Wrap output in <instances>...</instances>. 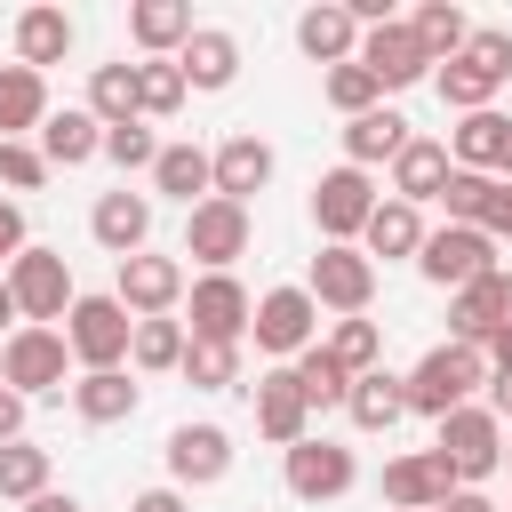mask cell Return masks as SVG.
<instances>
[{
    "mask_svg": "<svg viewBox=\"0 0 512 512\" xmlns=\"http://www.w3.org/2000/svg\"><path fill=\"white\" fill-rule=\"evenodd\" d=\"M248 320H256V296L240 288V272H200L184 288V336L192 344H248Z\"/></svg>",
    "mask_w": 512,
    "mask_h": 512,
    "instance_id": "cell-7",
    "label": "cell"
},
{
    "mask_svg": "<svg viewBox=\"0 0 512 512\" xmlns=\"http://www.w3.org/2000/svg\"><path fill=\"white\" fill-rule=\"evenodd\" d=\"M408 32H416V48L432 56V72H440L448 56H464V48H472V16H464L456 0H424V8L408 16Z\"/></svg>",
    "mask_w": 512,
    "mask_h": 512,
    "instance_id": "cell-35",
    "label": "cell"
},
{
    "mask_svg": "<svg viewBox=\"0 0 512 512\" xmlns=\"http://www.w3.org/2000/svg\"><path fill=\"white\" fill-rule=\"evenodd\" d=\"M24 248H32V232H24V208H16V200H0V272H8Z\"/></svg>",
    "mask_w": 512,
    "mask_h": 512,
    "instance_id": "cell-47",
    "label": "cell"
},
{
    "mask_svg": "<svg viewBox=\"0 0 512 512\" xmlns=\"http://www.w3.org/2000/svg\"><path fill=\"white\" fill-rule=\"evenodd\" d=\"M480 232H488L496 248L512 240V184H496V200H488V224H480Z\"/></svg>",
    "mask_w": 512,
    "mask_h": 512,
    "instance_id": "cell-50",
    "label": "cell"
},
{
    "mask_svg": "<svg viewBox=\"0 0 512 512\" xmlns=\"http://www.w3.org/2000/svg\"><path fill=\"white\" fill-rule=\"evenodd\" d=\"M440 512H504V504H496V496H480V488H456Z\"/></svg>",
    "mask_w": 512,
    "mask_h": 512,
    "instance_id": "cell-52",
    "label": "cell"
},
{
    "mask_svg": "<svg viewBox=\"0 0 512 512\" xmlns=\"http://www.w3.org/2000/svg\"><path fill=\"white\" fill-rule=\"evenodd\" d=\"M8 296H16V312H24V328H64V312L80 304V288H72V264H64V248H24L8 272Z\"/></svg>",
    "mask_w": 512,
    "mask_h": 512,
    "instance_id": "cell-4",
    "label": "cell"
},
{
    "mask_svg": "<svg viewBox=\"0 0 512 512\" xmlns=\"http://www.w3.org/2000/svg\"><path fill=\"white\" fill-rule=\"evenodd\" d=\"M408 416H456V408H472L480 392H488V352H472V344H432L408 376Z\"/></svg>",
    "mask_w": 512,
    "mask_h": 512,
    "instance_id": "cell-1",
    "label": "cell"
},
{
    "mask_svg": "<svg viewBox=\"0 0 512 512\" xmlns=\"http://www.w3.org/2000/svg\"><path fill=\"white\" fill-rule=\"evenodd\" d=\"M424 232H432V224H424V208H408V200H392V192H384V200H376V216H368V232H360V256H368V264H400V256L416 264V256H424Z\"/></svg>",
    "mask_w": 512,
    "mask_h": 512,
    "instance_id": "cell-23",
    "label": "cell"
},
{
    "mask_svg": "<svg viewBox=\"0 0 512 512\" xmlns=\"http://www.w3.org/2000/svg\"><path fill=\"white\" fill-rule=\"evenodd\" d=\"M0 384L24 392V400H64L72 392V344H64V328H8Z\"/></svg>",
    "mask_w": 512,
    "mask_h": 512,
    "instance_id": "cell-3",
    "label": "cell"
},
{
    "mask_svg": "<svg viewBox=\"0 0 512 512\" xmlns=\"http://www.w3.org/2000/svg\"><path fill=\"white\" fill-rule=\"evenodd\" d=\"M384 96H400V88H416V80H432V56L416 48V32H408V16H392V24H368L360 32V56H352Z\"/></svg>",
    "mask_w": 512,
    "mask_h": 512,
    "instance_id": "cell-14",
    "label": "cell"
},
{
    "mask_svg": "<svg viewBox=\"0 0 512 512\" xmlns=\"http://www.w3.org/2000/svg\"><path fill=\"white\" fill-rule=\"evenodd\" d=\"M160 464H168V488H216L224 472H232V432L224 424H176L168 432V448H160Z\"/></svg>",
    "mask_w": 512,
    "mask_h": 512,
    "instance_id": "cell-16",
    "label": "cell"
},
{
    "mask_svg": "<svg viewBox=\"0 0 512 512\" xmlns=\"http://www.w3.org/2000/svg\"><path fill=\"white\" fill-rule=\"evenodd\" d=\"M184 352H192V336H184V320H136V344H128V368H136V376H176V368H184Z\"/></svg>",
    "mask_w": 512,
    "mask_h": 512,
    "instance_id": "cell-37",
    "label": "cell"
},
{
    "mask_svg": "<svg viewBox=\"0 0 512 512\" xmlns=\"http://www.w3.org/2000/svg\"><path fill=\"white\" fill-rule=\"evenodd\" d=\"M48 488H56L48 448H40V440H8V448H0V496H8V504H32V496H48Z\"/></svg>",
    "mask_w": 512,
    "mask_h": 512,
    "instance_id": "cell-38",
    "label": "cell"
},
{
    "mask_svg": "<svg viewBox=\"0 0 512 512\" xmlns=\"http://www.w3.org/2000/svg\"><path fill=\"white\" fill-rule=\"evenodd\" d=\"M184 288H192V280H184L176 256H152V248H144V256L112 264V296H120L136 320H176V312H184Z\"/></svg>",
    "mask_w": 512,
    "mask_h": 512,
    "instance_id": "cell-13",
    "label": "cell"
},
{
    "mask_svg": "<svg viewBox=\"0 0 512 512\" xmlns=\"http://www.w3.org/2000/svg\"><path fill=\"white\" fill-rule=\"evenodd\" d=\"M504 80H512V32H488V24H472V48L432 72V88H440L448 112H496Z\"/></svg>",
    "mask_w": 512,
    "mask_h": 512,
    "instance_id": "cell-2",
    "label": "cell"
},
{
    "mask_svg": "<svg viewBox=\"0 0 512 512\" xmlns=\"http://www.w3.org/2000/svg\"><path fill=\"white\" fill-rule=\"evenodd\" d=\"M8 40H16V64H24V72H48V64L72 56V16H64V8H16Z\"/></svg>",
    "mask_w": 512,
    "mask_h": 512,
    "instance_id": "cell-32",
    "label": "cell"
},
{
    "mask_svg": "<svg viewBox=\"0 0 512 512\" xmlns=\"http://www.w3.org/2000/svg\"><path fill=\"white\" fill-rule=\"evenodd\" d=\"M504 464H512V432H504Z\"/></svg>",
    "mask_w": 512,
    "mask_h": 512,
    "instance_id": "cell-56",
    "label": "cell"
},
{
    "mask_svg": "<svg viewBox=\"0 0 512 512\" xmlns=\"http://www.w3.org/2000/svg\"><path fill=\"white\" fill-rule=\"evenodd\" d=\"M408 144H416V128H408V112H392V104L344 120V160H352V168H392Z\"/></svg>",
    "mask_w": 512,
    "mask_h": 512,
    "instance_id": "cell-25",
    "label": "cell"
},
{
    "mask_svg": "<svg viewBox=\"0 0 512 512\" xmlns=\"http://www.w3.org/2000/svg\"><path fill=\"white\" fill-rule=\"evenodd\" d=\"M40 160L48 168H88V160H104V120L88 112V104H64V112H48L40 120Z\"/></svg>",
    "mask_w": 512,
    "mask_h": 512,
    "instance_id": "cell-22",
    "label": "cell"
},
{
    "mask_svg": "<svg viewBox=\"0 0 512 512\" xmlns=\"http://www.w3.org/2000/svg\"><path fill=\"white\" fill-rule=\"evenodd\" d=\"M136 400H144V384L128 376V368H88V376H72V416L80 424H128L136 416Z\"/></svg>",
    "mask_w": 512,
    "mask_h": 512,
    "instance_id": "cell-26",
    "label": "cell"
},
{
    "mask_svg": "<svg viewBox=\"0 0 512 512\" xmlns=\"http://www.w3.org/2000/svg\"><path fill=\"white\" fill-rule=\"evenodd\" d=\"M280 480H288V496H296V504H336V496L360 480V464H352V448H344V440L312 432V440H296V448L280 456Z\"/></svg>",
    "mask_w": 512,
    "mask_h": 512,
    "instance_id": "cell-11",
    "label": "cell"
},
{
    "mask_svg": "<svg viewBox=\"0 0 512 512\" xmlns=\"http://www.w3.org/2000/svg\"><path fill=\"white\" fill-rule=\"evenodd\" d=\"M304 288H312L320 312H336V320H368V304H376V264H368L360 248H320L312 272H304Z\"/></svg>",
    "mask_w": 512,
    "mask_h": 512,
    "instance_id": "cell-12",
    "label": "cell"
},
{
    "mask_svg": "<svg viewBox=\"0 0 512 512\" xmlns=\"http://www.w3.org/2000/svg\"><path fill=\"white\" fill-rule=\"evenodd\" d=\"M480 352H488V368H512V320H504V328H496Z\"/></svg>",
    "mask_w": 512,
    "mask_h": 512,
    "instance_id": "cell-53",
    "label": "cell"
},
{
    "mask_svg": "<svg viewBox=\"0 0 512 512\" xmlns=\"http://www.w3.org/2000/svg\"><path fill=\"white\" fill-rule=\"evenodd\" d=\"M376 176L368 168H328L320 184H312V224H320V248H360V232H368V216H376Z\"/></svg>",
    "mask_w": 512,
    "mask_h": 512,
    "instance_id": "cell-6",
    "label": "cell"
},
{
    "mask_svg": "<svg viewBox=\"0 0 512 512\" xmlns=\"http://www.w3.org/2000/svg\"><path fill=\"white\" fill-rule=\"evenodd\" d=\"M456 488H464V480H456V464H448L440 448H408V456L384 464V504H392V512H440Z\"/></svg>",
    "mask_w": 512,
    "mask_h": 512,
    "instance_id": "cell-17",
    "label": "cell"
},
{
    "mask_svg": "<svg viewBox=\"0 0 512 512\" xmlns=\"http://www.w3.org/2000/svg\"><path fill=\"white\" fill-rule=\"evenodd\" d=\"M104 160H112L120 176L152 168V160H160V144H152V120H120V128H104Z\"/></svg>",
    "mask_w": 512,
    "mask_h": 512,
    "instance_id": "cell-45",
    "label": "cell"
},
{
    "mask_svg": "<svg viewBox=\"0 0 512 512\" xmlns=\"http://www.w3.org/2000/svg\"><path fill=\"white\" fill-rule=\"evenodd\" d=\"M248 336H256V352H272V360H296V352H312V344H320V304H312V288H304V280H288V288H264V296H256V320H248Z\"/></svg>",
    "mask_w": 512,
    "mask_h": 512,
    "instance_id": "cell-9",
    "label": "cell"
},
{
    "mask_svg": "<svg viewBox=\"0 0 512 512\" xmlns=\"http://www.w3.org/2000/svg\"><path fill=\"white\" fill-rule=\"evenodd\" d=\"M432 448L456 464V480H464V488H480L488 472H504V424H496V408H488V400H472V408L440 416V424H432Z\"/></svg>",
    "mask_w": 512,
    "mask_h": 512,
    "instance_id": "cell-8",
    "label": "cell"
},
{
    "mask_svg": "<svg viewBox=\"0 0 512 512\" xmlns=\"http://www.w3.org/2000/svg\"><path fill=\"white\" fill-rule=\"evenodd\" d=\"M152 192L184 200V216H192L200 200H216V152H200V144H160V160H152Z\"/></svg>",
    "mask_w": 512,
    "mask_h": 512,
    "instance_id": "cell-29",
    "label": "cell"
},
{
    "mask_svg": "<svg viewBox=\"0 0 512 512\" xmlns=\"http://www.w3.org/2000/svg\"><path fill=\"white\" fill-rule=\"evenodd\" d=\"M88 240L112 256V264H128V256H144L152 248V192H104L96 208H88Z\"/></svg>",
    "mask_w": 512,
    "mask_h": 512,
    "instance_id": "cell-18",
    "label": "cell"
},
{
    "mask_svg": "<svg viewBox=\"0 0 512 512\" xmlns=\"http://www.w3.org/2000/svg\"><path fill=\"white\" fill-rule=\"evenodd\" d=\"M48 120V72L0 64V144H32Z\"/></svg>",
    "mask_w": 512,
    "mask_h": 512,
    "instance_id": "cell-31",
    "label": "cell"
},
{
    "mask_svg": "<svg viewBox=\"0 0 512 512\" xmlns=\"http://www.w3.org/2000/svg\"><path fill=\"white\" fill-rule=\"evenodd\" d=\"M296 48H304L312 64H328V72H336V64H352V56H360V16H352L344 0H320V8H304V16H296Z\"/></svg>",
    "mask_w": 512,
    "mask_h": 512,
    "instance_id": "cell-24",
    "label": "cell"
},
{
    "mask_svg": "<svg viewBox=\"0 0 512 512\" xmlns=\"http://www.w3.org/2000/svg\"><path fill=\"white\" fill-rule=\"evenodd\" d=\"M64 344H72V368H128V344H136V312L104 288V296H80L64 312Z\"/></svg>",
    "mask_w": 512,
    "mask_h": 512,
    "instance_id": "cell-5",
    "label": "cell"
},
{
    "mask_svg": "<svg viewBox=\"0 0 512 512\" xmlns=\"http://www.w3.org/2000/svg\"><path fill=\"white\" fill-rule=\"evenodd\" d=\"M448 160L512 184V112H464V120L448 128Z\"/></svg>",
    "mask_w": 512,
    "mask_h": 512,
    "instance_id": "cell-21",
    "label": "cell"
},
{
    "mask_svg": "<svg viewBox=\"0 0 512 512\" xmlns=\"http://www.w3.org/2000/svg\"><path fill=\"white\" fill-rule=\"evenodd\" d=\"M288 376H296V392L312 400V416H320V408H344V400H352V368H344V360H336L328 344L296 352V360H288Z\"/></svg>",
    "mask_w": 512,
    "mask_h": 512,
    "instance_id": "cell-36",
    "label": "cell"
},
{
    "mask_svg": "<svg viewBox=\"0 0 512 512\" xmlns=\"http://www.w3.org/2000/svg\"><path fill=\"white\" fill-rule=\"evenodd\" d=\"M320 344H328V352H336V360H344L352 376L384 368V328H376V320H336V328H328Z\"/></svg>",
    "mask_w": 512,
    "mask_h": 512,
    "instance_id": "cell-41",
    "label": "cell"
},
{
    "mask_svg": "<svg viewBox=\"0 0 512 512\" xmlns=\"http://www.w3.org/2000/svg\"><path fill=\"white\" fill-rule=\"evenodd\" d=\"M248 400H256V440H272L280 456H288L296 440H312V400L296 392V376H288V368L256 376V384H248Z\"/></svg>",
    "mask_w": 512,
    "mask_h": 512,
    "instance_id": "cell-19",
    "label": "cell"
},
{
    "mask_svg": "<svg viewBox=\"0 0 512 512\" xmlns=\"http://www.w3.org/2000/svg\"><path fill=\"white\" fill-rule=\"evenodd\" d=\"M48 176H56V168L40 160V144H0V184H8V192H40Z\"/></svg>",
    "mask_w": 512,
    "mask_h": 512,
    "instance_id": "cell-46",
    "label": "cell"
},
{
    "mask_svg": "<svg viewBox=\"0 0 512 512\" xmlns=\"http://www.w3.org/2000/svg\"><path fill=\"white\" fill-rule=\"evenodd\" d=\"M504 512H512V504H504Z\"/></svg>",
    "mask_w": 512,
    "mask_h": 512,
    "instance_id": "cell-57",
    "label": "cell"
},
{
    "mask_svg": "<svg viewBox=\"0 0 512 512\" xmlns=\"http://www.w3.org/2000/svg\"><path fill=\"white\" fill-rule=\"evenodd\" d=\"M320 96H328L344 120H360V112H376V104H384V88H376L360 64H336V72H320Z\"/></svg>",
    "mask_w": 512,
    "mask_h": 512,
    "instance_id": "cell-43",
    "label": "cell"
},
{
    "mask_svg": "<svg viewBox=\"0 0 512 512\" xmlns=\"http://www.w3.org/2000/svg\"><path fill=\"white\" fill-rule=\"evenodd\" d=\"M416 272L432 280V288H472V280H488L496 272V240L480 232V224H432L424 232V256H416Z\"/></svg>",
    "mask_w": 512,
    "mask_h": 512,
    "instance_id": "cell-10",
    "label": "cell"
},
{
    "mask_svg": "<svg viewBox=\"0 0 512 512\" xmlns=\"http://www.w3.org/2000/svg\"><path fill=\"white\" fill-rule=\"evenodd\" d=\"M184 72H176V56H144L136 64V120H176L184 112Z\"/></svg>",
    "mask_w": 512,
    "mask_h": 512,
    "instance_id": "cell-39",
    "label": "cell"
},
{
    "mask_svg": "<svg viewBox=\"0 0 512 512\" xmlns=\"http://www.w3.org/2000/svg\"><path fill=\"white\" fill-rule=\"evenodd\" d=\"M448 176H456L448 144H440V136H416V144L392 160V200H408V208H432V200L448 192Z\"/></svg>",
    "mask_w": 512,
    "mask_h": 512,
    "instance_id": "cell-30",
    "label": "cell"
},
{
    "mask_svg": "<svg viewBox=\"0 0 512 512\" xmlns=\"http://www.w3.org/2000/svg\"><path fill=\"white\" fill-rule=\"evenodd\" d=\"M272 168H280V160H272L264 136H224V144H216V200H240V208H248V200L272 184Z\"/></svg>",
    "mask_w": 512,
    "mask_h": 512,
    "instance_id": "cell-28",
    "label": "cell"
},
{
    "mask_svg": "<svg viewBox=\"0 0 512 512\" xmlns=\"http://www.w3.org/2000/svg\"><path fill=\"white\" fill-rule=\"evenodd\" d=\"M480 400L496 408V424H512V368H488V392Z\"/></svg>",
    "mask_w": 512,
    "mask_h": 512,
    "instance_id": "cell-51",
    "label": "cell"
},
{
    "mask_svg": "<svg viewBox=\"0 0 512 512\" xmlns=\"http://www.w3.org/2000/svg\"><path fill=\"white\" fill-rule=\"evenodd\" d=\"M128 512H192V496L160 480V488H136V496H128Z\"/></svg>",
    "mask_w": 512,
    "mask_h": 512,
    "instance_id": "cell-48",
    "label": "cell"
},
{
    "mask_svg": "<svg viewBox=\"0 0 512 512\" xmlns=\"http://www.w3.org/2000/svg\"><path fill=\"white\" fill-rule=\"evenodd\" d=\"M24 408H32V400L0 384V448H8V440H24Z\"/></svg>",
    "mask_w": 512,
    "mask_h": 512,
    "instance_id": "cell-49",
    "label": "cell"
},
{
    "mask_svg": "<svg viewBox=\"0 0 512 512\" xmlns=\"http://www.w3.org/2000/svg\"><path fill=\"white\" fill-rule=\"evenodd\" d=\"M0 320H24V312H16V296H8V280H0Z\"/></svg>",
    "mask_w": 512,
    "mask_h": 512,
    "instance_id": "cell-55",
    "label": "cell"
},
{
    "mask_svg": "<svg viewBox=\"0 0 512 512\" xmlns=\"http://www.w3.org/2000/svg\"><path fill=\"white\" fill-rule=\"evenodd\" d=\"M88 112H96L104 128L136 120V64H128V56H120V64H96V72H88Z\"/></svg>",
    "mask_w": 512,
    "mask_h": 512,
    "instance_id": "cell-40",
    "label": "cell"
},
{
    "mask_svg": "<svg viewBox=\"0 0 512 512\" xmlns=\"http://www.w3.org/2000/svg\"><path fill=\"white\" fill-rule=\"evenodd\" d=\"M184 256H192L200 272H232V264L248 256V208H240V200H200V208L184 216Z\"/></svg>",
    "mask_w": 512,
    "mask_h": 512,
    "instance_id": "cell-15",
    "label": "cell"
},
{
    "mask_svg": "<svg viewBox=\"0 0 512 512\" xmlns=\"http://www.w3.org/2000/svg\"><path fill=\"white\" fill-rule=\"evenodd\" d=\"M504 320H512V272H504V264H496L488 280H472V288L448 296V344H472V352H480Z\"/></svg>",
    "mask_w": 512,
    "mask_h": 512,
    "instance_id": "cell-20",
    "label": "cell"
},
{
    "mask_svg": "<svg viewBox=\"0 0 512 512\" xmlns=\"http://www.w3.org/2000/svg\"><path fill=\"white\" fill-rule=\"evenodd\" d=\"M24 512H80V504H72V496H64V488H48V496H32V504H24Z\"/></svg>",
    "mask_w": 512,
    "mask_h": 512,
    "instance_id": "cell-54",
    "label": "cell"
},
{
    "mask_svg": "<svg viewBox=\"0 0 512 512\" xmlns=\"http://www.w3.org/2000/svg\"><path fill=\"white\" fill-rule=\"evenodd\" d=\"M488 200H496V176H480V168H456L448 192H440L448 224H488Z\"/></svg>",
    "mask_w": 512,
    "mask_h": 512,
    "instance_id": "cell-44",
    "label": "cell"
},
{
    "mask_svg": "<svg viewBox=\"0 0 512 512\" xmlns=\"http://www.w3.org/2000/svg\"><path fill=\"white\" fill-rule=\"evenodd\" d=\"M176 376L200 384V392H232V384H240V344H192Z\"/></svg>",
    "mask_w": 512,
    "mask_h": 512,
    "instance_id": "cell-42",
    "label": "cell"
},
{
    "mask_svg": "<svg viewBox=\"0 0 512 512\" xmlns=\"http://www.w3.org/2000/svg\"><path fill=\"white\" fill-rule=\"evenodd\" d=\"M344 416H352V432L384 440V432L408 416V384H400L392 368H368V376H352V400H344Z\"/></svg>",
    "mask_w": 512,
    "mask_h": 512,
    "instance_id": "cell-33",
    "label": "cell"
},
{
    "mask_svg": "<svg viewBox=\"0 0 512 512\" xmlns=\"http://www.w3.org/2000/svg\"><path fill=\"white\" fill-rule=\"evenodd\" d=\"M176 72H184V88H200V96H216V88H232V80H240V40H232L224 24H200V32L184 40V56H176Z\"/></svg>",
    "mask_w": 512,
    "mask_h": 512,
    "instance_id": "cell-27",
    "label": "cell"
},
{
    "mask_svg": "<svg viewBox=\"0 0 512 512\" xmlns=\"http://www.w3.org/2000/svg\"><path fill=\"white\" fill-rule=\"evenodd\" d=\"M192 32H200V24H192L184 0H136V8H128V40H136L144 56H184Z\"/></svg>",
    "mask_w": 512,
    "mask_h": 512,
    "instance_id": "cell-34",
    "label": "cell"
}]
</instances>
